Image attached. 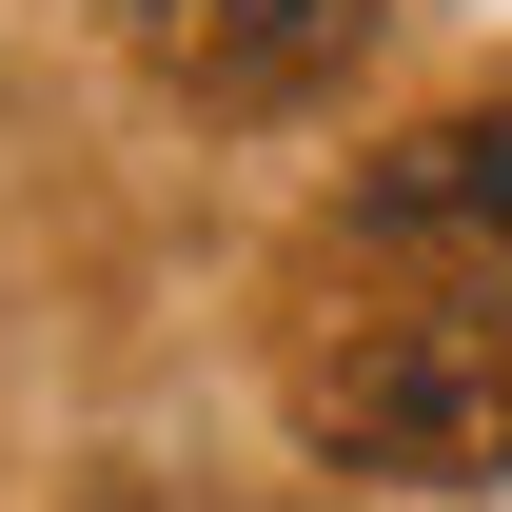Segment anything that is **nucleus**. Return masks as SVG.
I'll list each match as a JSON object with an SVG mask.
<instances>
[{
	"mask_svg": "<svg viewBox=\"0 0 512 512\" xmlns=\"http://www.w3.org/2000/svg\"><path fill=\"white\" fill-rule=\"evenodd\" d=\"M296 453L375 493H473L512 473V335L493 316H335L296 355Z\"/></svg>",
	"mask_w": 512,
	"mask_h": 512,
	"instance_id": "obj_1",
	"label": "nucleus"
},
{
	"mask_svg": "<svg viewBox=\"0 0 512 512\" xmlns=\"http://www.w3.org/2000/svg\"><path fill=\"white\" fill-rule=\"evenodd\" d=\"M355 256L434 276V316H512V99L394 138L375 178H355Z\"/></svg>",
	"mask_w": 512,
	"mask_h": 512,
	"instance_id": "obj_2",
	"label": "nucleus"
},
{
	"mask_svg": "<svg viewBox=\"0 0 512 512\" xmlns=\"http://www.w3.org/2000/svg\"><path fill=\"white\" fill-rule=\"evenodd\" d=\"M119 20H138V60L197 79V99H296L355 40V0H119Z\"/></svg>",
	"mask_w": 512,
	"mask_h": 512,
	"instance_id": "obj_3",
	"label": "nucleus"
}]
</instances>
